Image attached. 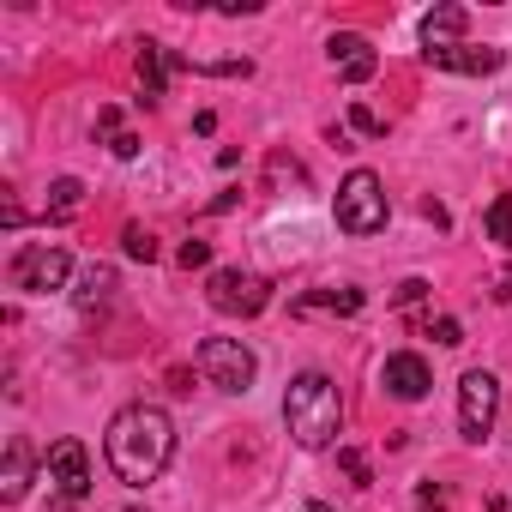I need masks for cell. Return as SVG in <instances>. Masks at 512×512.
Instances as JSON below:
<instances>
[{
	"mask_svg": "<svg viewBox=\"0 0 512 512\" xmlns=\"http://www.w3.org/2000/svg\"><path fill=\"white\" fill-rule=\"evenodd\" d=\"M428 338H434V344H446V350H452V344H464V326H458V320H452V314H440V320H428Z\"/></svg>",
	"mask_w": 512,
	"mask_h": 512,
	"instance_id": "cell-23",
	"label": "cell"
},
{
	"mask_svg": "<svg viewBox=\"0 0 512 512\" xmlns=\"http://www.w3.org/2000/svg\"><path fill=\"white\" fill-rule=\"evenodd\" d=\"M193 362H199L205 386H217V392H229V398H241V392L253 386V374H260V356H253L241 338H205V344L193 350Z\"/></svg>",
	"mask_w": 512,
	"mask_h": 512,
	"instance_id": "cell-5",
	"label": "cell"
},
{
	"mask_svg": "<svg viewBox=\"0 0 512 512\" xmlns=\"http://www.w3.org/2000/svg\"><path fill=\"white\" fill-rule=\"evenodd\" d=\"M133 73H139V103H157L163 91H169V49L163 43H139V61H133Z\"/></svg>",
	"mask_w": 512,
	"mask_h": 512,
	"instance_id": "cell-14",
	"label": "cell"
},
{
	"mask_svg": "<svg viewBox=\"0 0 512 512\" xmlns=\"http://www.w3.org/2000/svg\"><path fill=\"white\" fill-rule=\"evenodd\" d=\"M103 458L109 470L127 482V488H145L169 470L175 458V422L163 404H127L109 416V434H103Z\"/></svg>",
	"mask_w": 512,
	"mask_h": 512,
	"instance_id": "cell-1",
	"label": "cell"
},
{
	"mask_svg": "<svg viewBox=\"0 0 512 512\" xmlns=\"http://www.w3.org/2000/svg\"><path fill=\"white\" fill-rule=\"evenodd\" d=\"M109 296H115V266H85V272L73 278V302H79L85 314L109 308Z\"/></svg>",
	"mask_w": 512,
	"mask_h": 512,
	"instance_id": "cell-16",
	"label": "cell"
},
{
	"mask_svg": "<svg viewBox=\"0 0 512 512\" xmlns=\"http://www.w3.org/2000/svg\"><path fill=\"white\" fill-rule=\"evenodd\" d=\"M79 205H85V181H79V175H61V181L49 187L43 223H73V217H79Z\"/></svg>",
	"mask_w": 512,
	"mask_h": 512,
	"instance_id": "cell-17",
	"label": "cell"
},
{
	"mask_svg": "<svg viewBox=\"0 0 512 512\" xmlns=\"http://www.w3.org/2000/svg\"><path fill=\"white\" fill-rule=\"evenodd\" d=\"M416 512H446V488L422 482V488H416Z\"/></svg>",
	"mask_w": 512,
	"mask_h": 512,
	"instance_id": "cell-26",
	"label": "cell"
},
{
	"mask_svg": "<svg viewBox=\"0 0 512 512\" xmlns=\"http://www.w3.org/2000/svg\"><path fill=\"white\" fill-rule=\"evenodd\" d=\"M422 61L434 67V73H464V79H488V73H500L506 67V49H494V43H452V49H422Z\"/></svg>",
	"mask_w": 512,
	"mask_h": 512,
	"instance_id": "cell-9",
	"label": "cell"
},
{
	"mask_svg": "<svg viewBox=\"0 0 512 512\" xmlns=\"http://www.w3.org/2000/svg\"><path fill=\"white\" fill-rule=\"evenodd\" d=\"M73 278V253L55 247V241H25L13 253V266H7V284L25 290V296H49V290H67Z\"/></svg>",
	"mask_w": 512,
	"mask_h": 512,
	"instance_id": "cell-4",
	"label": "cell"
},
{
	"mask_svg": "<svg viewBox=\"0 0 512 512\" xmlns=\"http://www.w3.org/2000/svg\"><path fill=\"white\" fill-rule=\"evenodd\" d=\"M121 247H127V260H139V266H151V260H157V235H151V229H139V223H127V229H121Z\"/></svg>",
	"mask_w": 512,
	"mask_h": 512,
	"instance_id": "cell-21",
	"label": "cell"
},
{
	"mask_svg": "<svg viewBox=\"0 0 512 512\" xmlns=\"http://www.w3.org/2000/svg\"><path fill=\"white\" fill-rule=\"evenodd\" d=\"M416 31H422V49H452V43H464L470 13H464V7H428Z\"/></svg>",
	"mask_w": 512,
	"mask_h": 512,
	"instance_id": "cell-13",
	"label": "cell"
},
{
	"mask_svg": "<svg viewBox=\"0 0 512 512\" xmlns=\"http://www.w3.org/2000/svg\"><path fill=\"white\" fill-rule=\"evenodd\" d=\"M205 302L229 320H253V314H266L272 308V284L260 272H241V266H217L205 278Z\"/></svg>",
	"mask_w": 512,
	"mask_h": 512,
	"instance_id": "cell-6",
	"label": "cell"
},
{
	"mask_svg": "<svg viewBox=\"0 0 512 512\" xmlns=\"http://www.w3.org/2000/svg\"><path fill=\"white\" fill-rule=\"evenodd\" d=\"M43 470H49V482H55V494L61 500H85L91 494V452H85V440H55L49 446V458H43Z\"/></svg>",
	"mask_w": 512,
	"mask_h": 512,
	"instance_id": "cell-8",
	"label": "cell"
},
{
	"mask_svg": "<svg viewBox=\"0 0 512 512\" xmlns=\"http://www.w3.org/2000/svg\"><path fill=\"white\" fill-rule=\"evenodd\" d=\"M127 512H139V506H127Z\"/></svg>",
	"mask_w": 512,
	"mask_h": 512,
	"instance_id": "cell-30",
	"label": "cell"
},
{
	"mask_svg": "<svg viewBox=\"0 0 512 512\" xmlns=\"http://www.w3.org/2000/svg\"><path fill=\"white\" fill-rule=\"evenodd\" d=\"M422 296H428V278H404V284H398V296H392V308H416Z\"/></svg>",
	"mask_w": 512,
	"mask_h": 512,
	"instance_id": "cell-25",
	"label": "cell"
},
{
	"mask_svg": "<svg viewBox=\"0 0 512 512\" xmlns=\"http://www.w3.org/2000/svg\"><path fill=\"white\" fill-rule=\"evenodd\" d=\"M368 308V296L356 290V284H344V290H308V296H296V314H362Z\"/></svg>",
	"mask_w": 512,
	"mask_h": 512,
	"instance_id": "cell-15",
	"label": "cell"
},
{
	"mask_svg": "<svg viewBox=\"0 0 512 512\" xmlns=\"http://www.w3.org/2000/svg\"><path fill=\"white\" fill-rule=\"evenodd\" d=\"M302 512H338V506H326V500H308V506H302Z\"/></svg>",
	"mask_w": 512,
	"mask_h": 512,
	"instance_id": "cell-29",
	"label": "cell"
},
{
	"mask_svg": "<svg viewBox=\"0 0 512 512\" xmlns=\"http://www.w3.org/2000/svg\"><path fill=\"white\" fill-rule=\"evenodd\" d=\"M350 127H356V133H368V139H386V121H380L374 109H362V103H350Z\"/></svg>",
	"mask_w": 512,
	"mask_h": 512,
	"instance_id": "cell-22",
	"label": "cell"
},
{
	"mask_svg": "<svg viewBox=\"0 0 512 512\" xmlns=\"http://www.w3.org/2000/svg\"><path fill=\"white\" fill-rule=\"evenodd\" d=\"M31 470H37L31 440L13 434V440H7V464H0V500H7V506H19V500L31 494Z\"/></svg>",
	"mask_w": 512,
	"mask_h": 512,
	"instance_id": "cell-12",
	"label": "cell"
},
{
	"mask_svg": "<svg viewBox=\"0 0 512 512\" xmlns=\"http://www.w3.org/2000/svg\"><path fill=\"white\" fill-rule=\"evenodd\" d=\"M235 199H241V187H223V193H217V199H211V205H205V211H229V205H235Z\"/></svg>",
	"mask_w": 512,
	"mask_h": 512,
	"instance_id": "cell-27",
	"label": "cell"
},
{
	"mask_svg": "<svg viewBox=\"0 0 512 512\" xmlns=\"http://www.w3.org/2000/svg\"><path fill=\"white\" fill-rule=\"evenodd\" d=\"M494 410H500V380H494L488 368H470V374L458 380V434H464L470 446H482L488 428H494Z\"/></svg>",
	"mask_w": 512,
	"mask_h": 512,
	"instance_id": "cell-7",
	"label": "cell"
},
{
	"mask_svg": "<svg viewBox=\"0 0 512 512\" xmlns=\"http://www.w3.org/2000/svg\"><path fill=\"white\" fill-rule=\"evenodd\" d=\"M97 139L127 163V157H139V133H127L121 127V109H97Z\"/></svg>",
	"mask_w": 512,
	"mask_h": 512,
	"instance_id": "cell-18",
	"label": "cell"
},
{
	"mask_svg": "<svg viewBox=\"0 0 512 512\" xmlns=\"http://www.w3.org/2000/svg\"><path fill=\"white\" fill-rule=\"evenodd\" d=\"M380 386H386L392 398H404V404H422V398H428V386H434V368H428L416 350H398V356H386Z\"/></svg>",
	"mask_w": 512,
	"mask_h": 512,
	"instance_id": "cell-10",
	"label": "cell"
},
{
	"mask_svg": "<svg viewBox=\"0 0 512 512\" xmlns=\"http://www.w3.org/2000/svg\"><path fill=\"white\" fill-rule=\"evenodd\" d=\"M175 260H181L187 272H193V266H211V241H181V247H175Z\"/></svg>",
	"mask_w": 512,
	"mask_h": 512,
	"instance_id": "cell-24",
	"label": "cell"
},
{
	"mask_svg": "<svg viewBox=\"0 0 512 512\" xmlns=\"http://www.w3.org/2000/svg\"><path fill=\"white\" fill-rule=\"evenodd\" d=\"M494 302H512V266L500 272V290H494Z\"/></svg>",
	"mask_w": 512,
	"mask_h": 512,
	"instance_id": "cell-28",
	"label": "cell"
},
{
	"mask_svg": "<svg viewBox=\"0 0 512 512\" xmlns=\"http://www.w3.org/2000/svg\"><path fill=\"white\" fill-rule=\"evenodd\" d=\"M386 181L374 175V169H350L344 181H338V199H332V223L344 229V235H380L386 229Z\"/></svg>",
	"mask_w": 512,
	"mask_h": 512,
	"instance_id": "cell-3",
	"label": "cell"
},
{
	"mask_svg": "<svg viewBox=\"0 0 512 512\" xmlns=\"http://www.w3.org/2000/svg\"><path fill=\"white\" fill-rule=\"evenodd\" d=\"M326 55H332V67L344 73V85H368V79H374V67H380V55H374V49H368V37H356V31H332Z\"/></svg>",
	"mask_w": 512,
	"mask_h": 512,
	"instance_id": "cell-11",
	"label": "cell"
},
{
	"mask_svg": "<svg viewBox=\"0 0 512 512\" xmlns=\"http://www.w3.org/2000/svg\"><path fill=\"white\" fill-rule=\"evenodd\" d=\"M284 428H290V440L302 452H326L344 434V392H338V380L320 374V368L296 374L290 392H284Z\"/></svg>",
	"mask_w": 512,
	"mask_h": 512,
	"instance_id": "cell-2",
	"label": "cell"
},
{
	"mask_svg": "<svg viewBox=\"0 0 512 512\" xmlns=\"http://www.w3.org/2000/svg\"><path fill=\"white\" fill-rule=\"evenodd\" d=\"M338 470H344L356 488H374V464H368V452H362V446H338Z\"/></svg>",
	"mask_w": 512,
	"mask_h": 512,
	"instance_id": "cell-20",
	"label": "cell"
},
{
	"mask_svg": "<svg viewBox=\"0 0 512 512\" xmlns=\"http://www.w3.org/2000/svg\"><path fill=\"white\" fill-rule=\"evenodd\" d=\"M482 229H488V241H500V247L512 253V193H494V199H488Z\"/></svg>",
	"mask_w": 512,
	"mask_h": 512,
	"instance_id": "cell-19",
	"label": "cell"
}]
</instances>
